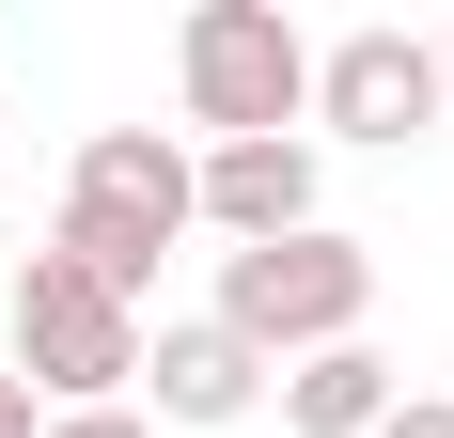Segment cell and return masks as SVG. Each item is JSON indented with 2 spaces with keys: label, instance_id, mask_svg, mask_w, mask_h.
<instances>
[{
  "label": "cell",
  "instance_id": "cell-1",
  "mask_svg": "<svg viewBox=\"0 0 454 438\" xmlns=\"http://www.w3.org/2000/svg\"><path fill=\"white\" fill-rule=\"evenodd\" d=\"M188 219H204V204H188V157H173V141H157V126H94L47 251L79 266L94 298H126V313H141V298H157V251H173Z\"/></svg>",
  "mask_w": 454,
  "mask_h": 438
},
{
  "label": "cell",
  "instance_id": "cell-2",
  "mask_svg": "<svg viewBox=\"0 0 454 438\" xmlns=\"http://www.w3.org/2000/svg\"><path fill=\"white\" fill-rule=\"evenodd\" d=\"M361 313H376V251L361 235H267V251H220V329L251 360H314V345H361Z\"/></svg>",
  "mask_w": 454,
  "mask_h": 438
},
{
  "label": "cell",
  "instance_id": "cell-3",
  "mask_svg": "<svg viewBox=\"0 0 454 438\" xmlns=\"http://www.w3.org/2000/svg\"><path fill=\"white\" fill-rule=\"evenodd\" d=\"M173 79H188V126H220V141H298V110H314V47H298L282 0H188Z\"/></svg>",
  "mask_w": 454,
  "mask_h": 438
},
{
  "label": "cell",
  "instance_id": "cell-4",
  "mask_svg": "<svg viewBox=\"0 0 454 438\" xmlns=\"http://www.w3.org/2000/svg\"><path fill=\"white\" fill-rule=\"evenodd\" d=\"M126 376H141V313L94 298L63 251H32V266H16V392H47V407H126Z\"/></svg>",
  "mask_w": 454,
  "mask_h": 438
},
{
  "label": "cell",
  "instance_id": "cell-5",
  "mask_svg": "<svg viewBox=\"0 0 454 438\" xmlns=\"http://www.w3.org/2000/svg\"><path fill=\"white\" fill-rule=\"evenodd\" d=\"M439 110H454V94H439V47L392 32V16L345 32V47H314V126L329 141H376V157H392V141H423Z\"/></svg>",
  "mask_w": 454,
  "mask_h": 438
},
{
  "label": "cell",
  "instance_id": "cell-6",
  "mask_svg": "<svg viewBox=\"0 0 454 438\" xmlns=\"http://www.w3.org/2000/svg\"><path fill=\"white\" fill-rule=\"evenodd\" d=\"M188 204L220 219L235 251L314 235V141H204V157H188Z\"/></svg>",
  "mask_w": 454,
  "mask_h": 438
},
{
  "label": "cell",
  "instance_id": "cell-7",
  "mask_svg": "<svg viewBox=\"0 0 454 438\" xmlns=\"http://www.w3.org/2000/svg\"><path fill=\"white\" fill-rule=\"evenodd\" d=\"M141 376H157V423H251V407H267V360L235 345L220 313H173V329H141Z\"/></svg>",
  "mask_w": 454,
  "mask_h": 438
},
{
  "label": "cell",
  "instance_id": "cell-8",
  "mask_svg": "<svg viewBox=\"0 0 454 438\" xmlns=\"http://www.w3.org/2000/svg\"><path fill=\"white\" fill-rule=\"evenodd\" d=\"M392 407H408V392H392L376 345H314L298 376H282V423H298V438H376Z\"/></svg>",
  "mask_w": 454,
  "mask_h": 438
},
{
  "label": "cell",
  "instance_id": "cell-9",
  "mask_svg": "<svg viewBox=\"0 0 454 438\" xmlns=\"http://www.w3.org/2000/svg\"><path fill=\"white\" fill-rule=\"evenodd\" d=\"M47 438H157V423H141V407H63Z\"/></svg>",
  "mask_w": 454,
  "mask_h": 438
},
{
  "label": "cell",
  "instance_id": "cell-10",
  "mask_svg": "<svg viewBox=\"0 0 454 438\" xmlns=\"http://www.w3.org/2000/svg\"><path fill=\"white\" fill-rule=\"evenodd\" d=\"M376 438H454V407H439V392H408V407H392Z\"/></svg>",
  "mask_w": 454,
  "mask_h": 438
},
{
  "label": "cell",
  "instance_id": "cell-11",
  "mask_svg": "<svg viewBox=\"0 0 454 438\" xmlns=\"http://www.w3.org/2000/svg\"><path fill=\"white\" fill-rule=\"evenodd\" d=\"M0 438H47V423H32V392H16V376H0Z\"/></svg>",
  "mask_w": 454,
  "mask_h": 438
},
{
  "label": "cell",
  "instance_id": "cell-12",
  "mask_svg": "<svg viewBox=\"0 0 454 438\" xmlns=\"http://www.w3.org/2000/svg\"><path fill=\"white\" fill-rule=\"evenodd\" d=\"M439 94H454V47H439Z\"/></svg>",
  "mask_w": 454,
  "mask_h": 438
}]
</instances>
